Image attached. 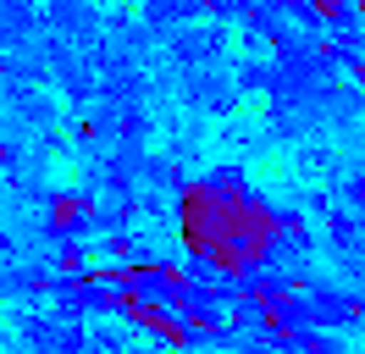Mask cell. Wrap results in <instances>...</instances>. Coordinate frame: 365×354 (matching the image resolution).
I'll return each instance as SVG.
<instances>
[{"instance_id":"1","label":"cell","mask_w":365,"mask_h":354,"mask_svg":"<svg viewBox=\"0 0 365 354\" xmlns=\"http://www.w3.org/2000/svg\"><path fill=\"white\" fill-rule=\"evenodd\" d=\"M50 216H56V227H61V233H78V227L94 216V199H83V194H61L56 205H50Z\"/></svg>"}]
</instances>
